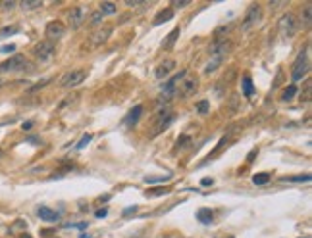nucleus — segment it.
Wrapping results in <instances>:
<instances>
[{
  "label": "nucleus",
  "mask_w": 312,
  "mask_h": 238,
  "mask_svg": "<svg viewBox=\"0 0 312 238\" xmlns=\"http://www.w3.org/2000/svg\"><path fill=\"white\" fill-rule=\"evenodd\" d=\"M197 88H199V79L185 69L181 73V77H179L178 85H176V94L181 96V98H189V96H193L197 92Z\"/></svg>",
  "instance_id": "f257e3e1"
},
{
  "label": "nucleus",
  "mask_w": 312,
  "mask_h": 238,
  "mask_svg": "<svg viewBox=\"0 0 312 238\" xmlns=\"http://www.w3.org/2000/svg\"><path fill=\"white\" fill-rule=\"evenodd\" d=\"M307 71H309V50L305 48V50L299 54V58L295 60V64H293V71H291L293 83H299V81L307 75Z\"/></svg>",
  "instance_id": "f03ea898"
},
{
  "label": "nucleus",
  "mask_w": 312,
  "mask_h": 238,
  "mask_svg": "<svg viewBox=\"0 0 312 238\" xmlns=\"http://www.w3.org/2000/svg\"><path fill=\"white\" fill-rule=\"evenodd\" d=\"M297 27H299V25H297V18H295L293 14H283V16L280 18V22H278V29H280L281 37H285V39L295 37Z\"/></svg>",
  "instance_id": "7ed1b4c3"
},
{
  "label": "nucleus",
  "mask_w": 312,
  "mask_h": 238,
  "mask_svg": "<svg viewBox=\"0 0 312 238\" xmlns=\"http://www.w3.org/2000/svg\"><path fill=\"white\" fill-rule=\"evenodd\" d=\"M260 18H262V8H260L258 4H252V6L247 10L245 18H243V22H241V29H243V31H250L252 27H256V23L260 22Z\"/></svg>",
  "instance_id": "20e7f679"
},
{
  "label": "nucleus",
  "mask_w": 312,
  "mask_h": 238,
  "mask_svg": "<svg viewBox=\"0 0 312 238\" xmlns=\"http://www.w3.org/2000/svg\"><path fill=\"white\" fill-rule=\"evenodd\" d=\"M85 79H87V71H85V69H75V71L66 73V75L62 77L60 85H62V87H66V88H71V87H77V85H81Z\"/></svg>",
  "instance_id": "39448f33"
},
{
  "label": "nucleus",
  "mask_w": 312,
  "mask_h": 238,
  "mask_svg": "<svg viewBox=\"0 0 312 238\" xmlns=\"http://www.w3.org/2000/svg\"><path fill=\"white\" fill-rule=\"evenodd\" d=\"M229 50H231V43L225 41V39H220V41H216V43L210 46V58L222 62L223 58L229 54Z\"/></svg>",
  "instance_id": "423d86ee"
},
{
  "label": "nucleus",
  "mask_w": 312,
  "mask_h": 238,
  "mask_svg": "<svg viewBox=\"0 0 312 238\" xmlns=\"http://www.w3.org/2000/svg\"><path fill=\"white\" fill-rule=\"evenodd\" d=\"M25 56L22 54H16L14 58H10V60H6V62H2L0 64V71L2 73H10V71H22L25 69Z\"/></svg>",
  "instance_id": "0eeeda50"
},
{
  "label": "nucleus",
  "mask_w": 312,
  "mask_h": 238,
  "mask_svg": "<svg viewBox=\"0 0 312 238\" xmlns=\"http://www.w3.org/2000/svg\"><path fill=\"white\" fill-rule=\"evenodd\" d=\"M45 33H46V37H48V41L52 43V41H58V39L64 37L66 27H64V23L62 22H50L48 25H46Z\"/></svg>",
  "instance_id": "6e6552de"
},
{
  "label": "nucleus",
  "mask_w": 312,
  "mask_h": 238,
  "mask_svg": "<svg viewBox=\"0 0 312 238\" xmlns=\"http://www.w3.org/2000/svg\"><path fill=\"white\" fill-rule=\"evenodd\" d=\"M172 119H174V115H172V111H168V109H160V113H158V117H156V121H155V129H153V136H156L158 132L162 129H166L170 123H172Z\"/></svg>",
  "instance_id": "1a4fd4ad"
},
{
  "label": "nucleus",
  "mask_w": 312,
  "mask_h": 238,
  "mask_svg": "<svg viewBox=\"0 0 312 238\" xmlns=\"http://www.w3.org/2000/svg\"><path fill=\"white\" fill-rule=\"evenodd\" d=\"M35 56H37V60H41V62H46L52 54H54V43H50V41H43V43H39L35 46Z\"/></svg>",
  "instance_id": "9d476101"
},
{
  "label": "nucleus",
  "mask_w": 312,
  "mask_h": 238,
  "mask_svg": "<svg viewBox=\"0 0 312 238\" xmlns=\"http://www.w3.org/2000/svg\"><path fill=\"white\" fill-rule=\"evenodd\" d=\"M85 16H87V10H85L83 6L73 8V10L69 12V23H71V27H73V29H79L81 23L85 22Z\"/></svg>",
  "instance_id": "9b49d317"
},
{
  "label": "nucleus",
  "mask_w": 312,
  "mask_h": 238,
  "mask_svg": "<svg viewBox=\"0 0 312 238\" xmlns=\"http://www.w3.org/2000/svg\"><path fill=\"white\" fill-rule=\"evenodd\" d=\"M110 33H112V27H104V29H100V31H94L93 37H91L93 46H100L102 43H106V39L110 37Z\"/></svg>",
  "instance_id": "f8f14e48"
},
{
  "label": "nucleus",
  "mask_w": 312,
  "mask_h": 238,
  "mask_svg": "<svg viewBox=\"0 0 312 238\" xmlns=\"http://www.w3.org/2000/svg\"><path fill=\"white\" fill-rule=\"evenodd\" d=\"M174 67H176V62H174V60H168V62L160 64L158 67H156V79H164V77H168V75L174 71Z\"/></svg>",
  "instance_id": "ddd939ff"
},
{
  "label": "nucleus",
  "mask_w": 312,
  "mask_h": 238,
  "mask_svg": "<svg viewBox=\"0 0 312 238\" xmlns=\"http://www.w3.org/2000/svg\"><path fill=\"white\" fill-rule=\"evenodd\" d=\"M37 213H39V217H41L43 221H46V223H56V221L60 219L54 210H50V208H46V206H41V208L37 210Z\"/></svg>",
  "instance_id": "4468645a"
},
{
  "label": "nucleus",
  "mask_w": 312,
  "mask_h": 238,
  "mask_svg": "<svg viewBox=\"0 0 312 238\" xmlns=\"http://www.w3.org/2000/svg\"><path fill=\"white\" fill-rule=\"evenodd\" d=\"M141 113H143V106H135V108L127 113V117H125V125H135V123L139 121Z\"/></svg>",
  "instance_id": "2eb2a0df"
},
{
  "label": "nucleus",
  "mask_w": 312,
  "mask_h": 238,
  "mask_svg": "<svg viewBox=\"0 0 312 238\" xmlns=\"http://www.w3.org/2000/svg\"><path fill=\"white\" fill-rule=\"evenodd\" d=\"M172 16H174V10L172 8H166V10H162L158 16H156L155 20V25H160V23L168 22V20H172Z\"/></svg>",
  "instance_id": "dca6fc26"
},
{
  "label": "nucleus",
  "mask_w": 312,
  "mask_h": 238,
  "mask_svg": "<svg viewBox=\"0 0 312 238\" xmlns=\"http://www.w3.org/2000/svg\"><path fill=\"white\" fill-rule=\"evenodd\" d=\"M197 217H199V221H201V223H204V225L212 223V212H210L208 208H201V210L197 212Z\"/></svg>",
  "instance_id": "f3484780"
},
{
  "label": "nucleus",
  "mask_w": 312,
  "mask_h": 238,
  "mask_svg": "<svg viewBox=\"0 0 312 238\" xmlns=\"http://www.w3.org/2000/svg\"><path fill=\"white\" fill-rule=\"evenodd\" d=\"M77 100H79V92H73L71 96H67L66 100H64V102H62V104L58 106V109L62 111V109L69 108V106H73V104H77Z\"/></svg>",
  "instance_id": "a211bd4d"
},
{
  "label": "nucleus",
  "mask_w": 312,
  "mask_h": 238,
  "mask_svg": "<svg viewBox=\"0 0 312 238\" xmlns=\"http://www.w3.org/2000/svg\"><path fill=\"white\" fill-rule=\"evenodd\" d=\"M179 37V27H176V29H172L170 31V35H168V39H166V43H164V48L166 50H170L172 46H174V43H176V39Z\"/></svg>",
  "instance_id": "6ab92c4d"
},
{
  "label": "nucleus",
  "mask_w": 312,
  "mask_h": 238,
  "mask_svg": "<svg viewBox=\"0 0 312 238\" xmlns=\"http://www.w3.org/2000/svg\"><path fill=\"white\" fill-rule=\"evenodd\" d=\"M243 94H245V98H250L254 94V87H252L250 77H243Z\"/></svg>",
  "instance_id": "aec40b11"
},
{
  "label": "nucleus",
  "mask_w": 312,
  "mask_h": 238,
  "mask_svg": "<svg viewBox=\"0 0 312 238\" xmlns=\"http://www.w3.org/2000/svg\"><path fill=\"white\" fill-rule=\"evenodd\" d=\"M268 181H270V173H260V175H254V177H252V183H254L256 186L266 185Z\"/></svg>",
  "instance_id": "412c9836"
},
{
  "label": "nucleus",
  "mask_w": 312,
  "mask_h": 238,
  "mask_svg": "<svg viewBox=\"0 0 312 238\" xmlns=\"http://www.w3.org/2000/svg\"><path fill=\"white\" fill-rule=\"evenodd\" d=\"M41 0H23L22 8L23 10H35V8H41Z\"/></svg>",
  "instance_id": "4be33fe9"
},
{
  "label": "nucleus",
  "mask_w": 312,
  "mask_h": 238,
  "mask_svg": "<svg viewBox=\"0 0 312 238\" xmlns=\"http://www.w3.org/2000/svg\"><path fill=\"white\" fill-rule=\"evenodd\" d=\"M18 31H20V27H18V25L4 27V29H0V39H2V37H10V35H16Z\"/></svg>",
  "instance_id": "5701e85b"
},
{
  "label": "nucleus",
  "mask_w": 312,
  "mask_h": 238,
  "mask_svg": "<svg viewBox=\"0 0 312 238\" xmlns=\"http://www.w3.org/2000/svg\"><path fill=\"white\" fill-rule=\"evenodd\" d=\"M116 12V4L114 2H102L100 4V14L104 16V14H114Z\"/></svg>",
  "instance_id": "b1692460"
},
{
  "label": "nucleus",
  "mask_w": 312,
  "mask_h": 238,
  "mask_svg": "<svg viewBox=\"0 0 312 238\" xmlns=\"http://www.w3.org/2000/svg\"><path fill=\"white\" fill-rule=\"evenodd\" d=\"M168 179H170V175H166V177H164V175H158V177H156V175H147V177H145V183H164V181H168Z\"/></svg>",
  "instance_id": "393cba45"
},
{
  "label": "nucleus",
  "mask_w": 312,
  "mask_h": 238,
  "mask_svg": "<svg viewBox=\"0 0 312 238\" xmlns=\"http://www.w3.org/2000/svg\"><path fill=\"white\" fill-rule=\"evenodd\" d=\"M295 94H297V87H295V85H291V87H287L285 90H283V96H281V98H283L285 102H289Z\"/></svg>",
  "instance_id": "a878e982"
},
{
  "label": "nucleus",
  "mask_w": 312,
  "mask_h": 238,
  "mask_svg": "<svg viewBox=\"0 0 312 238\" xmlns=\"http://www.w3.org/2000/svg\"><path fill=\"white\" fill-rule=\"evenodd\" d=\"M283 181H291V183H307V181H311V175H297V177H285Z\"/></svg>",
  "instance_id": "bb28decb"
},
{
  "label": "nucleus",
  "mask_w": 312,
  "mask_h": 238,
  "mask_svg": "<svg viewBox=\"0 0 312 238\" xmlns=\"http://www.w3.org/2000/svg\"><path fill=\"white\" fill-rule=\"evenodd\" d=\"M312 16V6L311 4H307V6H305V12H303V20H305V25H311V18Z\"/></svg>",
  "instance_id": "cd10ccee"
},
{
  "label": "nucleus",
  "mask_w": 312,
  "mask_h": 238,
  "mask_svg": "<svg viewBox=\"0 0 312 238\" xmlns=\"http://www.w3.org/2000/svg\"><path fill=\"white\" fill-rule=\"evenodd\" d=\"M220 64H222L220 60H214V58H210V62H208V65H206V69H204V71H206V73H210V71H214L216 67H220Z\"/></svg>",
  "instance_id": "c85d7f7f"
},
{
  "label": "nucleus",
  "mask_w": 312,
  "mask_h": 238,
  "mask_svg": "<svg viewBox=\"0 0 312 238\" xmlns=\"http://www.w3.org/2000/svg\"><path fill=\"white\" fill-rule=\"evenodd\" d=\"M166 192H168V188L162 186V188H156V190H149L147 196H160V194H166Z\"/></svg>",
  "instance_id": "c756f323"
},
{
  "label": "nucleus",
  "mask_w": 312,
  "mask_h": 238,
  "mask_svg": "<svg viewBox=\"0 0 312 238\" xmlns=\"http://www.w3.org/2000/svg\"><path fill=\"white\" fill-rule=\"evenodd\" d=\"M189 2H191V0H174L172 6H174V8H185Z\"/></svg>",
  "instance_id": "7c9ffc66"
},
{
  "label": "nucleus",
  "mask_w": 312,
  "mask_h": 238,
  "mask_svg": "<svg viewBox=\"0 0 312 238\" xmlns=\"http://www.w3.org/2000/svg\"><path fill=\"white\" fill-rule=\"evenodd\" d=\"M197 108H199V113H206V111H208V102H206V100H202V102L197 104Z\"/></svg>",
  "instance_id": "2f4dec72"
},
{
  "label": "nucleus",
  "mask_w": 312,
  "mask_h": 238,
  "mask_svg": "<svg viewBox=\"0 0 312 238\" xmlns=\"http://www.w3.org/2000/svg\"><path fill=\"white\" fill-rule=\"evenodd\" d=\"M102 18H104V16H102L100 12H94V14H93V18H91V23H100Z\"/></svg>",
  "instance_id": "473e14b6"
},
{
  "label": "nucleus",
  "mask_w": 312,
  "mask_h": 238,
  "mask_svg": "<svg viewBox=\"0 0 312 238\" xmlns=\"http://www.w3.org/2000/svg\"><path fill=\"white\" fill-rule=\"evenodd\" d=\"M89 140H91V134H85V136H83V138H81V142H79V144H77V148H79V150H81V148H83V146H85V144H89Z\"/></svg>",
  "instance_id": "72a5a7b5"
},
{
  "label": "nucleus",
  "mask_w": 312,
  "mask_h": 238,
  "mask_svg": "<svg viewBox=\"0 0 312 238\" xmlns=\"http://www.w3.org/2000/svg\"><path fill=\"white\" fill-rule=\"evenodd\" d=\"M14 50H16V44H6L0 48V52H14Z\"/></svg>",
  "instance_id": "f704fd0d"
},
{
  "label": "nucleus",
  "mask_w": 312,
  "mask_h": 238,
  "mask_svg": "<svg viewBox=\"0 0 312 238\" xmlns=\"http://www.w3.org/2000/svg\"><path fill=\"white\" fill-rule=\"evenodd\" d=\"M305 100H311V81H307V88H305Z\"/></svg>",
  "instance_id": "c9c22d12"
},
{
  "label": "nucleus",
  "mask_w": 312,
  "mask_h": 238,
  "mask_svg": "<svg viewBox=\"0 0 312 238\" xmlns=\"http://www.w3.org/2000/svg\"><path fill=\"white\" fill-rule=\"evenodd\" d=\"M106 213H108V210H106V208H102V210H98V212H96V217H98V219H102V217H106Z\"/></svg>",
  "instance_id": "e433bc0d"
},
{
  "label": "nucleus",
  "mask_w": 312,
  "mask_h": 238,
  "mask_svg": "<svg viewBox=\"0 0 312 238\" xmlns=\"http://www.w3.org/2000/svg\"><path fill=\"white\" fill-rule=\"evenodd\" d=\"M141 2H145V0H125V4H127V6H139Z\"/></svg>",
  "instance_id": "4c0bfd02"
},
{
  "label": "nucleus",
  "mask_w": 312,
  "mask_h": 238,
  "mask_svg": "<svg viewBox=\"0 0 312 238\" xmlns=\"http://www.w3.org/2000/svg\"><path fill=\"white\" fill-rule=\"evenodd\" d=\"M22 127H23V129H25V131H27V129H31V127H33V121H25V123H23Z\"/></svg>",
  "instance_id": "58836bf2"
},
{
  "label": "nucleus",
  "mask_w": 312,
  "mask_h": 238,
  "mask_svg": "<svg viewBox=\"0 0 312 238\" xmlns=\"http://www.w3.org/2000/svg\"><path fill=\"white\" fill-rule=\"evenodd\" d=\"M135 210H137V208H127V210L124 212V215H129V213H133Z\"/></svg>",
  "instance_id": "ea45409f"
},
{
  "label": "nucleus",
  "mask_w": 312,
  "mask_h": 238,
  "mask_svg": "<svg viewBox=\"0 0 312 238\" xmlns=\"http://www.w3.org/2000/svg\"><path fill=\"white\" fill-rule=\"evenodd\" d=\"M201 185H212V179H202Z\"/></svg>",
  "instance_id": "a19ab883"
},
{
  "label": "nucleus",
  "mask_w": 312,
  "mask_h": 238,
  "mask_svg": "<svg viewBox=\"0 0 312 238\" xmlns=\"http://www.w3.org/2000/svg\"><path fill=\"white\" fill-rule=\"evenodd\" d=\"M4 8H6V10H8V8H14V2H6Z\"/></svg>",
  "instance_id": "79ce46f5"
},
{
  "label": "nucleus",
  "mask_w": 312,
  "mask_h": 238,
  "mask_svg": "<svg viewBox=\"0 0 312 238\" xmlns=\"http://www.w3.org/2000/svg\"><path fill=\"white\" fill-rule=\"evenodd\" d=\"M22 238H31L29 235H22Z\"/></svg>",
  "instance_id": "37998d69"
},
{
  "label": "nucleus",
  "mask_w": 312,
  "mask_h": 238,
  "mask_svg": "<svg viewBox=\"0 0 312 238\" xmlns=\"http://www.w3.org/2000/svg\"><path fill=\"white\" fill-rule=\"evenodd\" d=\"M0 154H2V150H0Z\"/></svg>",
  "instance_id": "c03bdc74"
}]
</instances>
